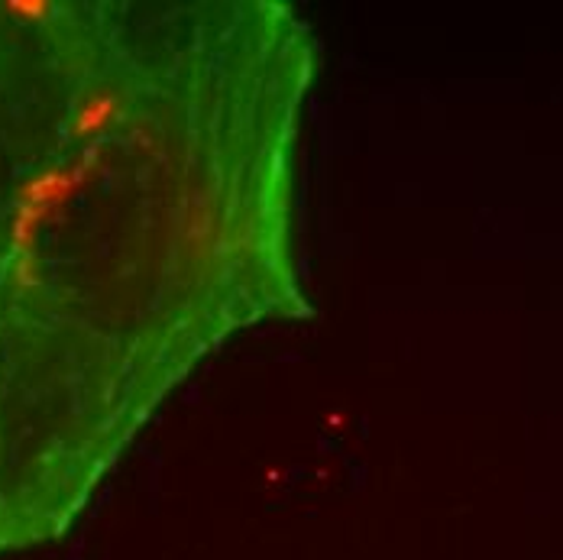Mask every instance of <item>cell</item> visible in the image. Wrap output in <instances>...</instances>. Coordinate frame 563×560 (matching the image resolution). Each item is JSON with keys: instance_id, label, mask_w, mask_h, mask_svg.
Instances as JSON below:
<instances>
[{"instance_id": "1", "label": "cell", "mask_w": 563, "mask_h": 560, "mask_svg": "<svg viewBox=\"0 0 563 560\" xmlns=\"http://www.w3.org/2000/svg\"><path fill=\"white\" fill-rule=\"evenodd\" d=\"M221 117L195 17L123 3L95 81L0 133V554L71 528L224 328Z\"/></svg>"}]
</instances>
